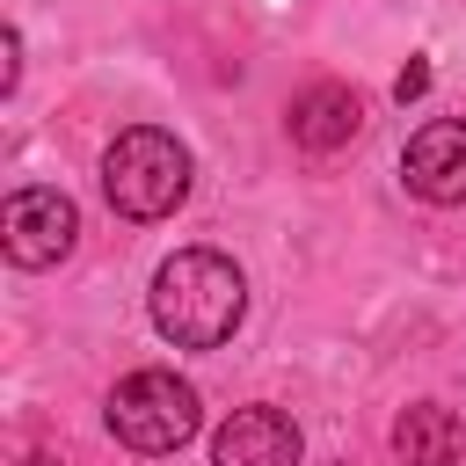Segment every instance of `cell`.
<instances>
[{
    "mask_svg": "<svg viewBox=\"0 0 466 466\" xmlns=\"http://www.w3.org/2000/svg\"><path fill=\"white\" fill-rule=\"evenodd\" d=\"M73 240H80V211H73L66 189L29 182L0 204V248H7L15 269H51V262L73 255Z\"/></svg>",
    "mask_w": 466,
    "mask_h": 466,
    "instance_id": "obj_4",
    "label": "cell"
},
{
    "mask_svg": "<svg viewBox=\"0 0 466 466\" xmlns=\"http://www.w3.org/2000/svg\"><path fill=\"white\" fill-rule=\"evenodd\" d=\"M22 466H58V459H51V451H36V459H22Z\"/></svg>",
    "mask_w": 466,
    "mask_h": 466,
    "instance_id": "obj_10",
    "label": "cell"
},
{
    "mask_svg": "<svg viewBox=\"0 0 466 466\" xmlns=\"http://www.w3.org/2000/svg\"><path fill=\"white\" fill-rule=\"evenodd\" d=\"M400 182L422 204H466V116H430L400 153Z\"/></svg>",
    "mask_w": 466,
    "mask_h": 466,
    "instance_id": "obj_5",
    "label": "cell"
},
{
    "mask_svg": "<svg viewBox=\"0 0 466 466\" xmlns=\"http://www.w3.org/2000/svg\"><path fill=\"white\" fill-rule=\"evenodd\" d=\"M284 124H291V146H306V153H335V146H350V138L364 131V102H357L342 80H320V87L291 95Z\"/></svg>",
    "mask_w": 466,
    "mask_h": 466,
    "instance_id": "obj_7",
    "label": "cell"
},
{
    "mask_svg": "<svg viewBox=\"0 0 466 466\" xmlns=\"http://www.w3.org/2000/svg\"><path fill=\"white\" fill-rule=\"evenodd\" d=\"M393 451H400V466H459L466 422H459L444 400H415V408H400V422H393Z\"/></svg>",
    "mask_w": 466,
    "mask_h": 466,
    "instance_id": "obj_8",
    "label": "cell"
},
{
    "mask_svg": "<svg viewBox=\"0 0 466 466\" xmlns=\"http://www.w3.org/2000/svg\"><path fill=\"white\" fill-rule=\"evenodd\" d=\"M102 422H109V437H116L124 451H146V459H160V451H182V444L197 437V422H204V400H197V386H189V379H175V371L146 364V371L116 379V393H109Z\"/></svg>",
    "mask_w": 466,
    "mask_h": 466,
    "instance_id": "obj_3",
    "label": "cell"
},
{
    "mask_svg": "<svg viewBox=\"0 0 466 466\" xmlns=\"http://www.w3.org/2000/svg\"><path fill=\"white\" fill-rule=\"evenodd\" d=\"M393 95H400V102L430 95V66H422V58H408V66H400V80H393Z\"/></svg>",
    "mask_w": 466,
    "mask_h": 466,
    "instance_id": "obj_9",
    "label": "cell"
},
{
    "mask_svg": "<svg viewBox=\"0 0 466 466\" xmlns=\"http://www.w3.org/2000/svg\"><path fill=\"white\" fill-rule=\"evenodd\" d=\"M240 313H248V277H240L233 255L182 248V255L160 262V277H153V328L175 350H218V342H233Z\"/></svg>",
    "mask_w": 466,
    "mask_h": 466,
    "instance_id": "obj_1",
    "label": "cell"
},
{
    "mask_svg": "<svg viewBox=\"0 0 466 466\" xmlns=\"http://www.w3.org/2000/svg\"><path fill=\"white\" fill-rule=\"evenodd\" d=\"M299 422L284 408H233L211 437V466H299Z\"/></svg>",
    "mask_w": 466,
    "mask_h": 466,
    "instance_id": "obj_6",
    "label": "cell"
},
{
    "mask_svg": "<svg viewBox=\"0 0 466 466\" xmlns=\"http://www.w3.org/2000/svg\"><path fill=\"white\" fill-rule=\"evenodd\" d=\"M189 175H197L189 146L175 131H160V124H131L102 153V197H109L116 218H138V226L146 218H167L189 197Z\"/></svg>",
    "mask_w": 466,
    "mask_h": 466,
    "instance_id": "obj_2",
    "label": "cell"
}]
</instances>
